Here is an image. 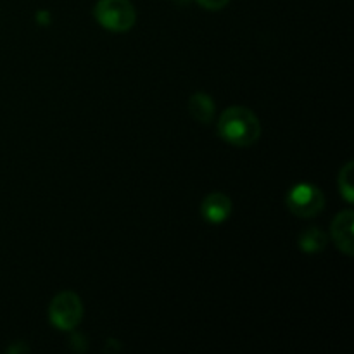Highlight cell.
<instances>
[{
  "label": "cell",
  "instance_id": "obj_1",
  "mask_svg": "<svg viewBox=\"0 0 354 354\" xmlns=\"http://www.w3.org/2000/svg\"><path fill=\"white\" fill-rule=\"evenodd\" d=\"M218 135L234 147H249L261 135V123L248 107L232 106L218 120Z\"/></svg>",
  "mask_w": 354,
  "mask_h": 354
},
{
  "label": "cell",
  "instance_id": "obj_2",
  "mask_svg": "<svg viewBox=\"0 0 354 354\" xmlns=\"http://www.w3.org/2000/svg\"><path fill=\"white\" fill-rule=\"evenodd\" d=\"M97 23L114 33L131 30L137 21V12L130 0H99L93 7Z\"/></svg>",
  "mask_w": 354,
  "mask_h": 354
},
{
  "label": "cell",
  "instance_id": "obj_3",
  "mask_svg": "<svg viewBox=\"0 0 354 354\" xmlns=\"http://www.w3.org/2000/svg\"><path fill=\"white\" fill-rule=\"evenodd\" d=\"M83 318V304L78 294L66 290L57 294L48 306V320L59 330H73Z\"/></svg>",
  "mask_w": 354,
  "mask_h": 354
},
{
  "label": "cell",
  "instance_id": "obj_4",
  "mask_svg": "<svg viewBox=\"0 0 354 354\" xmlns=\"http://www.w3.org/2000/svg\"><path fill=\"white\" fill-rule=\"evenodd\" d=\"M289 211L296 216L311 218L317 216L325 206V197L322 190L313 183H297L289 190L286 197Z\"/></svg>",
  "mask_w": 354,
  "mask_h": 354
},
{
  "label": "cell",
  "instance_id": "obj_5",
  "mask_svg": "<svg viewBox=\"0 0 354 354\" xmlns=\"http://www.w3.org/2000/svg\"><path fill=\"white\" fill-rule=\"evenodd\" d=\"M353 220L354 214L351 209L341 211L332 221L330 235L334 244L337 245L339 251L344 252L346 256L354 254V242H353Z\"/></svg>",
  "mask_w": 354,
  "mask_h": 354
},
{
  "label": "cell",
  "instance_id": "obj_6",
  "mask_svg": "<svg viewBox=\"0 0 354 354\" xmlns=\"http://www.w3.org/2000/svg\"><path fill=\"white\" fill-rule=\"evenodd\" d=\"M201 214L209 223H223L232 214V201L225 194L213 192L201 204Z\"/></svg>",
  "mask_w": 354,
  "mask_h": 354
},
{
  "label": "cell",
  "instance_id": "obj_7",
  "mask_svg": "<svg viewBox=\"0 0 354 354\" xmlns=\"http://www.w3.org/2000/svg\"><path fill=\"white\" fill-rule=\"evenodd\" d=\"M189 113L199 123H211L214 116V102L207 93L197 92L189 100Z\"/></svg>",
  "mask_w": 354,
  "mask_h": 354
},
{
  "label": "cell",
  "instance_id": "obj_8",
  "mask_svg": "<svg viewBox=\"0 0 354 354\" xmlns=\"http://www.w3.org/2000/svg\"><path fill=\"white\" fill-rule=\"evenodd\" d=\"M297 244L308 254H317L327 248V234L318 227L306 228L297 239Z\"/></svg>",
  "mask_w": 354,
  "mask_h": 354
},
{
  "label": "cell",
  "instance_id": "obj_9",
  "mask_svg": "<svg viewBox=\"0 0 354 354\" xmlns=\"http://www.w3.org/2000/svg\"><path fill=\"white\" fill-rule=\"evenodd\" d=\"M339 192L344 197L346 203L353 204L354 189H353V161L346 162L339 171Z\"/></svg>",
  "mask_w": 354,
  "mask_h": 354
},
{
  "label": "cell",
  "instance_id": "obj_10",
  "mask_svg": "<svg viewBox=\"0 0 354 354\" xmlns=\"http://www.w3.org/2000/svg\"><path fill=\"white\" fill-rule=\"evenodd\" d=\"M196 2L207 10H220L223 9L230 0H196Z\"/></svg>",
  "mask_w": 354,
  "mask_h": 354
}]
</instances>
